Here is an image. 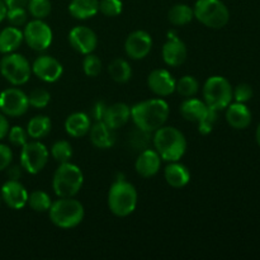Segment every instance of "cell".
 Listing matches in <instances>:
<instances>
[{"label":"cell","mask_w":260,"mask_h":260,"mask_svg":"<svg viewBox=\"0 0 260 260\" xmlns=\"http://www.w3.org/2000/svg\"><path fill=\"white\" fill-rule=\"evenodd\" d=\"M169 113V104L161 98L142 101L131 108V118L135 126L150 134L164 126Z\"/></svg>","instance_id":"6da1fadb"},{"label":"cell","mask_w":260,"mask_h":260,"mask_svg":"<svg viewBox=\"0 0 260 260\" xmlns=\"http://www.w3.org/2000/svg\"><path fill=\"white\" fill-rule=\"evenodd\" d=\"M152 144L161 160L179 161L187 151V140L183 132L172 126H162L154 132Z\"/></svg>","instance_id":"7a4b0ae2"},{"label":"cell","mask_w":260,"mask_h":260,"mask_svg":"<svg viewBox=\"0 0 260 260\" xmlns=\"http://www.w3.org/2000/svg\"><path fill=\"white\" fill-rule=\"evenodd\" d=\"M139 194L134 184L124 179H117L108 193V207L117 217H127L136 210Z\"/></svg>","instance_id":"3957f363"},{"label":"cell","mask_w":260,"mask_h":260,"mask_svg":"<svg viewBox=\"0 0 260 260\" xmlns=\"http://www.w3.org/2000/svg\"><path fill=\"white\" fill-rule=\"evenodd\" d=\"M51 222L60 229H74L80 225L85 216L84 206L74 197L60 198L48 210Z\"/></svg>","instance_id":"277c9868"},{"label":"cell","mask_w":260,"mask_h":260,"mask_svg":"<svg viewBox=\"0 0 260 260\" xmlns=\"http://www.w3.org/2000/svg\"><path fill=\"white\" fill-rule=\"evenodd\" d=\"M84 184V174L78 165L68 161L58 165L52 178V189L60 198L75 197Z\"/></svg>","instance_id":"5b68a950"},{"label":"cell","mask_w":260,"mask_h":260,"mask_svg":"<svg viewBox=\"0 0 260 260\" xmlns=\"http://www.w3.org/2000/svg\"><path fill=\"white\" fill-rule=\"evenodd\" d=\"M194 18L211 29H221L230 20V12L221 0H197L193 7Z\"/></svg>","instance_id":"8992f818"},{"label":"cell","mask_w":260,"mask_h":260,"mask_svg":"<svg viewBox=\"0 0 260 260\" xmlns=\"http://www.w3.org/2000/svg\"><path fill=\"white\" fill-rule=\"evenodd\" d=\"M233 86L230 81L220 75L211 76L203 84V102L211 109L220 112L226 109L233 102Z\"/></svg>","instance_id":"52a82bcc"},{"label":"cell","mask_w":260,"mask_h":260,"mask_svg":"<svg viewBox=\"0 0 260 260\" xmlns=\"http://www.w3.org/2000/svg\"><path fill=\"white\" fill-rule=\"evenodd\" d=\"M0 74L12 85L20 86L28 83L32 74V65L20 53H7L0 61Z\"/></svg>","instance_id":"ba28073f"},{"label":"cell","mask_w":260,"mask_h":260,"mask_svg":"<svg viewBox=\"0 0 260 260\" xmlns=\"http://www.w3.org/2000/svg\"><path fill=\"white\" fill-rule=\"evenodd\" d=\"M48 161V149L40 140H32L20 150V167L29 174H38L45 169Z\"/></svg>","instance_id":"9c48e42d"},{"label":"cell","mask_w":260,"mask_h":260,"mask_svg":"<svg viewBox=\"0 0 260 260\" xmlns=\"http://www.w3.org/2000/svg\"><path fill=\"white\" fill-rule=\"evenodd\" d=\"M23 37L28 47L32 48L33 51L42 52L47 50L52 43L53 33L50 25L43 19H32L30 22L25 23Z\"/></svg>","instance_id":"30bf717a"},{"label":"cell","mask_w":260,"mask_h":260,"mask_svg":"<svg viewBox=\"0 0 260 260\" xmlns=\"http://www.w3.org/2000/svg\"><path fill=\"white\" fill-rule=\"evenodd\" d=\"M28 95L18 88H8L0 93V112L8 117H20L27 113Z\"/></svg>","instance_id":"8fae6325"},{"label":"cell","mask_w":260,"mask_h":260,"mask_svg":"<svg viewBox=\"0 0 260 260\" xmlns=\"http://www.w3.org/2000/svg\"><path fill=\"white\" fill-rule=\"evenodd\" d=\"M69 43L76 52L89 55L95 51L98 37L91 28L86 25H76L69 32Z\"/></svg>","instance_id":"7c38bea8"},{"label":"cell","mask_w":260,"mask_h":260,"mask_svg":"<svg viewBox=\"0 0 260 260\" xmlns=\"http://www.w3.org/2000/svg\"><path fill=\"white\" fill-rule=\"evenodd\" d=\"M32 73L45 83H56L62 76L63 68L57 58L50 55H41L33 61Z\"/></svg>","instance_id":"4fadbf2b"},{"label":"cell","mask_w":260,"mask_h":260,"mask_svg":"<svg viewBox=\"0 0 260 260\" xmlns=\"http://www.w3.org/2000/svg\"><path fill=\"white\" fill-rule=\"evenodd\" d=\"M152 48V37L146 30H135L129 33L124 42V52L132 60H142Z\"/></svg>","instance_id":"5bb4252c"},{"label":"cell","mask_w":260,"mask_h":260,"mask_svg":"<svg viewBox=\"0 0 260 260\" xmlns=\"http://www.w3.org/2000/svg\"><path fill=\"white\" fill-rule=\"evenodd\" d=\"M162 60L168 66L172 68H177L184 63L187 60L188 50L185 43L178 37L177 33L174 30L168 32V41L162 46Z\"/></svg>","instance_id":"9a60e30c"},{"label":"cell","mask_w":260,"mask_h":260,"mask_svg":"<svg viewBox=\"0 0 260 260\" xmlns=\"http://www.w3.org/2000/svg\"><path fill=\"white\" fill-rule=\"evenodd\" d=\"M2 200L12 210H22L27 206L28 192L19 180H8L2 187Z\"/></svg>","instance_id":"2e32d148"},{"label":"cell","mask_w":260,"mask_h":260,"mask_svg":"<svg viewBox=\"0 0 260 260\" xmlns=\"http://www.w3.org/2000/svg\"><path fill=\"white\" fill-rule=\"evenodd\" d=\"M177 80L165 69L152 70L147 76V86L157 96H169L175 91Z\"/></svg>","instance_id":"e0dca14e"},{"label":"cell","mask_w":260,"mask_h":260,"mask_svg":"<svg viewBox=\"0 0 260 260\" xmlns=\"http://www.w3.org/2000/svg\"><path fill=\"white\" fill-rule=\"evenodd\" d=\"M161 167V157L155 149H145L140 152L135 162L137 174L142 178H151L159 173Z\"/></svg>","instance_id":"ac0fdd59"},{"label":"cell","mask_w":260,"mask_h":260,"mask_svg":"<svg viewBox=\"0 0 260 260\" xmlns=\"http://www.w3.org/2000/svg\"><path fill=\"white\" fill-rule=\"evenodd\" d=\"M131 118V108L126 103H114L112 106H107L104 113L103 122L112 129L117 131L123 127Z\"/></svg>","instance_id":"d6986e66"},{"label":"cell","mask_w":260,"mask_h":260,"mask_svg":"<svg viewBox=\"0 0 260 260\" xmlns=\"http://www.w3.org/2000/svg\"><path fill=\"white\" fill-rule=\"evenodd\" d=\"M226 121L233 128L245 129L251 123V112L245 103H230L226 108Z\"/></svg>","instance_id":"ffe728a7"},{"label":"cell","mask_w":260,"mask_h":260,"mask_svg":"<svg viewBox=\"0 0 260 260\" xmlns=\"http://www.w3.org/2000/svg\"><path fill=\"white\" fill-rule=\"evenodd\" d=\"M91 144L98 149H109L116 142V131L107 126L103 121L91 124L89 131Z\"/></svg>","instance_id":"44dd1931"},{"label":"cell","mask_w":260,"mask_h":260,"mask_svg":"<svg viewBox=\"0 0 260 260\" xmlns=\"http://www.w3.org/2000/svg\"><path fill=\"white\" fill-rule=\"evenodd\" d=\"M208 111H210V108L206 106L205 102L193 98V96L183 101L179 107V112L185 121L194 122V123H200L201 121H203L205 117L207 116Z\"/></svg>","instance_id":"7402d4cb"},{"label":"cell","mask_w":260,"mask_h":260,"mask_svg":"<svg viewBox=\"0 0 260 260\" xmlns=\"http://www.w3.org/2000/svg\"><path fill=\"white\" fill-rule=\"evenodd\" d=\"M91 127V118L84 112H75L70 114L65 121V131L69 136L84 137L89 134Z\"/></svg>","instance_id":"603a6c76"},{"label":"cell","mask_w":260,"mask_h":260,"mask_svg":"<svg viewBox=\"0 0 260 260\" xmlns=\"http://www.w3.org/2000/svg\"><path fill=\"white\" fill-rule=\"evenodd\" d=\"M164 178L173 188H183L189 183L190 173L185 165L179 161H172L164 170Z\"/></svg>","instance_id":"cb8c5ba5"},{"label":"cell","mask_w":260,"mask_h":260,"mask_svg":"<svg viewBox=\"0 0 260 260\" xmlns=\"http://www.w3.org/2000/svg\"><path fill=\"white\" fill-rule=\"evenodd\" d=\"M24 37H23V30H20L18 27L4 28L0 32V53H12L15 52L18 48L22 46Z\"/></svg>","instance_id":"d4e9b609"},{"label":"cell","mask_w":260,"mask_h":260,"mask_svg":"<svg viewBox=\"0 0 260 260\" xmlns=\"http://www.w3.org/2000/svg\"><path fill=\"white\" fill-rule=\"evenodd\" d=\"M99 12V0H71L69 13L79 20L90 19Z\"/></svg>","instance_id":"484cf974"},{"label":"cell","mask_w":260,"mask_h":260,"mask_svg":"<svg viewBox=\"0 0 260 260\" xmlns=\"http://www.w3.org/2000/svg\"><path fill=\"white\" fill-rule=\"evenodd\" d=\"M52 128V122H51L50 117L47 116H35L33 118L29 119L27 124V134L28 137L32 140H42L51 132Z\"/></svg>","instance_id":"4316f807"},{"label":"cell","mask_w":260,"mask_h":260,"mask_svg":"<svg viewBox=\"0 0 260 260\" xmlns=\"http://www.w3.org/2000/svg\"><path fill=\"white\" fill-rule=\"evenodd\" d=\"M108 73L116 83H127L132 78V68L124 58H116L108 65Z\"/></svg>","instance_id":"83f0119b"},{"label":"cell","mask_w":260,"mask_h":260,"mask_svg":"<svg viewBox=\"0 0 260 260\" xmlns=\"http://www.w3.org/2000/svg\"><path fill=\"white\" fill-rule=\"evenodd\" d=\"M194 18V13H193V8H190L187 4H175L170 8L169 13H168V19L173 25H182L190 23Z\"/></svg>","instance_id":"f1b7e54d"},{"label":"cell","mask_w":260,"mask_h":260,"mask_svg":"<svg viewBox=\"0 0 260 260\" xmlns=\"http://www.w3.org/2000/svg\"><path fill=\"white\" fill-rule=\"evenodd\" d=\"M27 205L29 206L30 210H33L35 212H48L51 205H52V201L48 193H46L45 190H33V192L28 193V202Z\"/></svg>","instance_id":"f546056e"},{"label":"cell","mask_w":260,"mask_h":260,"mask_svg":"<svg viewBox=\"0 0 260 260\" xmlns=\"http://www.w3.org/2000/svg\"><path fill=\"white\" fill-rule=\"evenodd\" d=\"M200 90V83L194 76L184 75L175 83V91L184 98H192Z\"/></svg>","instance_id":"4dcf8cb0"},{"label":"cell","mask_w":260,"mask_h":260,"mask_svg":"<svg viewBox=\"0 0 260 260\" xmlns=\"http://www.w3.org/2000/svg\"><path fill=\"white\" fill-rule=\"evenodd\" d=\"M51 156L58 162V164H63V162L70 161L73 157V146L66 140H58L55 144L51 146Z\"/></svg>","instance_id":"1f68e13d"},{"label":"cell","mask_w":260,"mask_h":260,"mask_svg":"<svg viewBox=\"0 0 260 260\" xmlns=\"http://www.w3.org/2000/svg\"><path fill=\"white\" fill-rule=\"evenodd\" d=\"M27 9L33 19H45L50 15L52 5L50 0H28Z\"/></svg>","instance_id":"d6a6232c"},{"label":"cell","mask_w":260,"mask_h":260,"mask_svg":"<svg viewBox=\"0 0 260 260\" xmlns=\"http://www.w3.org/2000/svg\"><path fill=\"white\" fill-rule=\"evenodd\" d=\"M51 101L50 91L43 88H36L28 95V102L29 107H33L36 109H43L48 106Z\"/></svg>","instance_id":"836d02e7"},{"label":"cell","mask_w":260,"mask_h":260,"mask_svg":"<svg viewBox=\"0 0 260 260\" xmlns=\"http://www.w3.org/2000/svg\"><path fill=\"white\" fill-rule=\"evenodd\" d=\"M83 70L84 74L89 78H95L102 71V61L96 55L89 53L85 55L83 60Z\"/></svg>","instance_id":"e575fe53"},{"label":"cell","mask_w":260,"mask_h":260,"mask_svg":"<svg viewBox=\"0 0 260 260\" xmlns=\"http://www.w3.org/2000/svg\"><path fill=\"white\" fill-rule=\"evenodd\" d=\"M123 10V4L121 0H101L99 2V12L106 17H117Z\"/></svg>","instance_id":"d590c367"},{"label":"cell","mask_w":260,"mask_h":260,"mask_svg":"<svg viewBox=\"0 0 260 260\" xmlns=\"http://www.w3.org/2000/svg\"><path fill=\"white\" fill-rule=\"evenodd\" d=\"M5 19H8V22L13 27H22V25H25L28 19L27 8H12V9H8L7 18Z\"/></svg>","instance_id":"8d00e7d4"},{"label":"cell","mask_w":260,"mask_h":260,"mask_svg":"<svg viewBox=\"0 0 260 260\" xmlns=\"http://www.w3.org/2000/svg\"><path fill=\"white\" fill-rule=\"evenodd\" d=\"M8 140L14 146L22 147L23 145L28 142L27 129H24L20 126L12 127V128H9V132H8Z\"/></svg>","instance_id":"74e56055"},{"label":"cell","mask_w":260,"mask_h":260,"mask_svg":"<svg viewBox=\"0 0 260 260\" xmlns=\"http://www.w3.org/2000/svg\"><path fill=\"white\" fill-rule=\"evenodd\" d=\"M150 135H151L150 132H146L144 131V129L136 127V129L131 134V139H129V141L132 142V145H134L136 149H139L140 147L141 150H145L147 149V145H149V142L151 141Z\"/></svg>","instance_id":"f35d334b"},{"label":"cell","mask_w":260,"mask_h":260,"mask_svg":"<svg viewBox=\"0 0 260 260\" xmlns=\"http://www.w3.org/2000/svg\"><path fill=\"white\" fill-rule=\"evenodd\" d=\"M253 88H251V85H249L246 83L239 84L233 90V96L235 99V102H238V103H246V102H249L253 98Z\"/></svg>","instance_id":"ab89813d"},{"label":"cell","mask_w":260,"mask_h":260,"mask_svg":"<svg viewBox=\"0 0 260 260\" xmlns=\"http://www.w3.org/2000/svg\"><path fill=\"white\" fill-rule=\"evenodd\" d=\"M216 122H217V111L210 108V111H208L205 119L198 123V132H200L201 135L211 134Z\"/></svg>","instance_id":"60d3db41"},{"label":"cell","mask_w":260,"mask_h":260,"mask_svg":"<svg viewBox=\"0 0 260 260\" xmlns=\"http://www.w3.org/2000/svg\"><path fill=\"white\" fill-rule=\"evenodd\" d=\"M13 161V151L8 145L0 144V172L7 169Z\"/></svg>","instance_id":"b9f144b4"},{"label":"cell","mask_w":260,"mask_h":260,"mask_svg":"<svg viewBox=\"0 0 260 260\" xmlns=\"http://www.w3.org/2000/svg\"><path fill=\"white\" fill-rule=\"evenodd\" d=\"M106 109H107V104L104 102H96L95 104L93 106L90 111V117L94 119L95 122L98 121H103V117L104 113H106Z\"/></svg>","instance_id":"7bdbcfd3"},{"label":"cell","mask_w":260,"mask_h":260,"mask_svg":"<svg viewBox=\"0 0 260 260\" xmlns=\"http://www.w3.org/2000/svg\"><path fill=\"white\" fill-rule=\"evenodd\" d=\"M8 169V172H7V174H8V178H9V180H19L20 178H22V170H23V168L20 167H18V165H13V167H8L7 168Z\"/></svg>","instance_id":"ee69618b"},{"label":"cell","mask_w":260,"mask_h":260,"mask_svg":"<svg viewBox=\"0 0 260 260\" xmlns=\"http://www.w3.org/2000/svg\"><path fill=\"white\" fill-rule=\"evenodd\" d=\"M9 122H8L7 116L3 113H0V140L5 139L8 136V132H9Z\"/></svg>","instance_id":"f6af8a7d"},{"label":"cell","mask_w":260,"mask_h":260,"mask_svg":"<svg viewBox=\"0 0 260 260\" xmlns=\"http://www.w3.org/2000/svg\"><path fill=\"white\" fill-rule=\"evenodd\" d=\"M5 4H7L8 9H12V8H27L28 0H5Z\"/></svg>","instance_id":"bcb514c9"},{"label":"cell","mask_w":260,"mask_h":260,"mask_svg":"<svg viewBox=\"0 0 260 260\" xmlns=\"http://www.w3.org/2000/svg\"><path fill=\"white\" fill-rule=\"evenodd\" d=\"M7 13H8L7 4L4 3V0H0V23L7 18Z\"/></svg>","instance_id":"7dc6e473"},{"label":"cell","mask_w":260,"mask_h":260,"mask_svg":"<svg viewBox=\"0 0 260 260\" xmlns=\"http://www.w3.org/2000/svg\"><path fill=\"white\" fill-rule=\"evenodd\" d=\"M256 142H258L259 147H260V123L258 124V128H256Z\"/></svg>","instance_id":"c3c4849f"},{"label":"cell","mask_w":260,"mask_h":260,"mask_svg":"<svg viewBox=\"0 0 260 260\" xmlns=\"http://www.w3.org/2000/svg\"><path fill=\"white\" fill-rule=\"evenodd\" d=\"M2 201H3L2 200V194H0V205H2Z\"/></svg>","instance_id":"681fc988"},{"label":"cell","mask_w":260,"mask_h":260,"mask_svg":"<svg viewBox=\"0 0 260 260\" xmlns=\"http://www.w3.org/2000/svg\"><path fill=\"white\" fill-rule=\"evenodd\" d=\"M4 2H5V0H4Z\"/></svg>","instance_id":"f907efd6"}]
</instances>
